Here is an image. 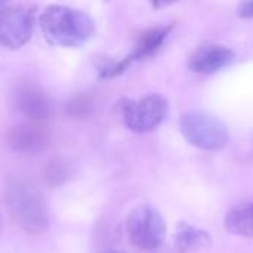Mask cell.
<instances>
[{
	"label": "cell",
	"instance_id": "obj_1",
	"mask_svg": "<svg viewBox=\"0 0 253 253\" xmlns=\"http://www.w3.org/2000/svg\"><path fill=\"white\" fill-rule=\"evenodd\" d=\"M40 28L44 37L58 46L76 47L86 43L95 34L92 18L74 7L50 4L40 15Z\"/></svg>",
	"mask_w": 253,
	"mask_h": 253
},
{
	"label": "cell",
	"instance_id": "obj_2",
	"mask_svg": "<svg viewBox=\"0 0 253 253\" xmlns=\"http://www.w3.org/2000/svg\"><path fill=\"white\" fill-rule=\"evenodd\" d=\"M6 205L24 231L42 234L47 230L49 209L46 200L31 182L12 179L6 187Z\"/></svg>",
	"mask_w": 253,
	"mask_h": 253
},
{
	"label": "cell",
	"instance_id": "obj_3",
	"mask_svg": "<svg viewBox=\"0 0 253 253\" xmlns=\"http://www.w3.org/2000/svg\"><path fill=\"white\" fill-rule=\"evenodd\" d=\"M179 126L187 142L200 150L218 151L230 141L227 126L218 117L208 113L190 111L181 117Z\"/></svg>",
	"mask_w": 253,
	"mask_h": 253
},
{
	"label": "cell",
	"instance_id": "obj_4",
	"mask_svg": "<svg viewBox=\"0 0 253 253\" xmlns=\"http://www.w3.org/2000/svg\"><path fill=\"white\" fill-rule=\"evenodd\" d=\"M130 243L141 251H154L160 248L166 237V222L163 216L151 206L135 208L126 222Z\"/></svg>",
	"mask_w": 253,
	"mask_h": 253
},
{
	"label": "cell",
	"instance_id": "obj_5",
	"mask_svg": "<svg viewBox=\"0 0 253 253\" xmlns=\"http://www.w3.org/2000/svg\"><path fill=\"white\" fill-rule=\"evenodd\" d=\"M120 113L125 125L138 133L154 130L168 116V101L157 93L147 95L138 101L123 99L120 102Z\"/></svg>",
	"mask_w": 253,
	"mask_h": 253
},
{
	"label": "cell",
	"instance_id": "obj_6",
	"mask_svg": "<svg viewBox=\"0 0 253 253\" xmlns=\"http://www.w3.org/2000/svg\"><path fill=\"white\" fill-rule=\"evenodd\" d=\"M33 10L22 4H6L0 10V46L6 49L22 47L33 34Z\"/></svg>",
	"mask_w": 253,
	"mask_h": 253
},
{
	"label": "cell",
	"instance_id": "obj_7",
	"mask_svg": "<svg viewBox=\"0 0 253 253\" xmlns=\"http://www.w3.org/2000/svg\"><path fill=\"white\" fill-rule=\"evenodd\" d=\"M7 145L21 154H40L49 145L46 130L34 123H18L7 130Z\"/></svg>",
	"mask_w": 253,
	"mask_h": 253
},
{
	"label": "cell",
	"instance_id": "obj_8",
	"mask_svg": "<svg viewBox=\"0 0 253 253\" xmlns=\"http://www.w3.org/2000/svg\"><path fill=\"white\" fill-rule=\"evenodd\" d=\"M234 58L231 49L222 44H206L199 47L190 58L188 67L199 74H212L227 67Z\"/></svg>",
	"mask_w": 253,
	"mask_h": 253
},
{
	"label": "cell",
	"instance_id": "obj_9",
	"mask_svg": "<svg viewBox=\"0 0 253 253\" xmlns=\"http://www.w3.org/2000/svg\"><path fill=\"white\" fill-rule=\"evenodd\" d=\"M18 110L31 122L47 120L52 114V105L43 90L36 86H21L16 92Z\"/></svg>",
	"mask_w": 253,
	"mask_h": 253
},
{
	"label": "cell",
	"instance_id": "obj_10",
	"mask_svg": "<svg viewBox=\"0 0 253 253\" xmlns=\"http://www.w3.org/2000/svg\"><path fill=\"white\" fill-rule=\"evenodd\" d=\"M170 30H172V27L168 25V27L150 28L145 33H142L141 37L136 42V46H135L133 52L129 56H126L125 59H120L119 61V64H120L119 67L122 68L120 71L123 73L133 61H139V59H144L147 56L154 55L162 47V44L165 43V40L169 36Z\"/></svg>",
	"mask_w": 253,
	"mask_h": 253
},
{
	"label": "cell",
	"instance_id": "obj_11",
	"mask_svg": "<svg viewBox=\"0 0 253 253\" xmlns=\"http://www.w3.org/2000/svg\"><path fill=\"white\" fill-rule=\"evenodd\" d=\"M212 240L209 233L199 230L187 222L176 227L175 231V248L181 253H191L211 248Z\"/></svg>",
	"mask_w": 253,
	"mask_h": 253
},
{
	"label": "cell",
	"instance_id": "obj_12",
	"mask_svg": "<svg viewBox=\"0 0 253 253\" xmlns=\"http://www.w3.org/2000/svg\"><path fill=\"white\" fill-rule=\"evenodd\" d=\"M224 227L230 234L253 237V203H242L233 208L224 219Z\"/></svg>",
	"mask_w": 253,
	"mask_h": 253
},
{
	"label": "cell",
	"instance_id": "obj_13",
	"mask_svg": "<svg viewBox=\"0 0 253 253\" xmlns=\"http://www.w3.org/2000/svg\"><path fill=\"white\" fill-rule=\"evenodd\" d=\"M95 110V102L93 98L90 95L86 93H80L76 95L74 98H71L67 104H65V113L73 117V119H86L89 117Z\"/></svg>",
	"mask_w": 253,
	"mask_h": 253
},
{
	"label": "cell",
	"instance_id": "obj_14",
	"mask_svg": "<svg viewBox=\"0 0 253 253\" xmlns=\"http://www.w3.org/2000/svg\"><path fill=\"white\" fill-rule=\"evenodd\" d=\"M43 176L49 187H59L70 178V168L64 160L55 159L46 166Z\"/></svg>",
	"mask_w": 253,
	"mask_h": 253
},
{
	"label": "cell",
	"instance_id": "obj_15",
	"mask_svg": "<svg viewBox=\"0 0 253 253\" xmlns=\"http://www.w3.org/2000/svg\"><path fill=\"white\" fill-rule=\"evenodd\" d=\"M239 16L245 19L253 18V0L252 1H245L239 6Z\"/></svg>",
	"mask_w": 253,
	"mask_h": 253
},
{
	"label": "cell",
	"instance_id": "obj_16",
	"mask_svg": "<svg viewBox=\"0 0 253 253\" xmlns=\"http://www.w3.org/2000/svg\"><path fill=\"white\" fill-rule=\"evenodd\" d=\"M4 6H6V3H1V1H0V10H1V9H3Z\"/></svg>",
	"mask_w": 253,
	"mask_h": 253
},
{
	"label": "cell",
	"instance_id": "obj_17",
	"mask_svg": "<svg viewBox=\"0 0 253 253\" xmlns=\"http://www.w3.org/2000/svg\"><path fill=\"white\" fill-rule=\"evenodd\" d=\"M107 253H125V252H120V251H110V252Z\"/></svg>",
	"mask_w": 253,
	"mask_h": 253
}]
</instances>
